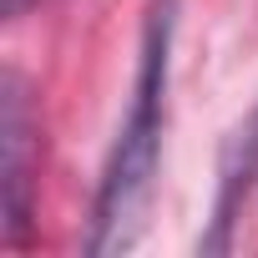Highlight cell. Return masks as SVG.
<instances>
[{"label":"cell","mask_w":258,"mask_h":258,"mask_svg":"<svg viewBox=\"0 0 258 258\" xmlns=\"http://www.w3.org/2000/svg\"><path fill=\"white\" fill-rule=\"evenodd\" d=\"M0 198H6V243H26L36 203V111L21 71L0 76Z\"/></svg>","instance_id":"obj_2"},{"label":"cell","mask_w":258,"mask_h":258,"mask_svg":"<svg viewBox=\"0 0 258 258\" xmlns=\"http://www.w3.org/2000/svg\"><path fill=\"white\" fill-rule=\"evenodd\" d=\"M41 6H51V0H0V16H6V21H21L26 11H41Z\"/></svg>","instance_id":"obj_4"},{"label":"cell","mask_w":258,"mask_h":258,"mask_svg":"<svg viewBox=\"0 0 258 258\" xmlns=\"http://www.w3.org/2000/svg\"><path fill=\"white\" fill-rule=\"evenodd\" d=\"M258 187V101L248 106V116L238 121V132L223 147V167H218V203H213V233L203 238V253H223L233 238V223L243 213V203Z\"/></svg>","instance_id":"obj_3"},{"label":"cell","mask_w":258,"mask_h":258,"mask_svg":"<svg viewBox=\"0 0 258 258\" xmlns=\"http://www.w3.org/2000/svg\"><path fill=\"white\" fill-rule=\"evenodd\" d=\"M172 31H177V0H157L147 31H142V56H137V81H132V106H126L116 142L101 167V187L91 203V233L86 253L111 258L126 253L152 208L157 167H162V126H167V81H172Z\"/></svg>","instance_id":"obj_1"}]
</instances>
